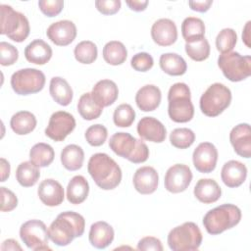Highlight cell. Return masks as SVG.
Wrapping results in <instances>:
<instances>
[{"instance_id": "d6a6232c", "label": "cell", "mask_w": 251, "mask_h": 251, "mask_svg": "<svg viewBox=\"0 0 251 251\" xmlns=\"http://www.w3.org/2000/svg\"><path fill=\"white\" fill-rule=\"evenodd\" d=\"M38 168L39 167L34 165L31 161L21 163L16 171V178L18 182L24 187L33 186L40 176Z\"/></svg>"}, {"instance_id": "f35d334b", "label": "cell", "mask_w": 251, "mask_h": 251, "mask_svg": "<svg viewBox=\"0 0 251 251\" xmlns=\"http://www.w3.org/2000/svg\"><path fill=\"white\" fill-rule=\"evenodd\" d=\"M170 141L176 148L186 149L194 143L195 133L187 127L175 128L170 134Z\"/></svg>"}, {"instance_id": "ab89813d", "label": "cell", "mask_w": 251, "mask_h": 251, "mask_svg": "<svg viewBox=\"0 0 251 251\" xmlns=\"http://www.w3.org/2000/svg\"><path fill=\"white\" fill-rule=\"evenodd\" d=\"M135 120V112L129 104L119 105L113 115L114 124L119 127H128Z\"/></svg>"}, {"instance_id": "603a6c76", "label": "cell", "mask_w": 251, "mask_h": 251, "mask_svg": "<svg viewBox=\"0 0 251 251\" xmlns=\"http://www.w3.org/2000/svg\"><path fill=\"white\" fill-rule=\"evenodd\" d=\"M161 90L154 84H146L142 86L135 94V103L143 112L156 110L161 103Z\"/></svg>"}, {"instance_id": "30bf717a", "label": "cell", "mask_w": 251, "mask_h": 251, "mask_svg": "<svg viewBox=\"0 0 251 251\" xmlns=\"http://www.w3.org/2000/svg\"><path fill=\"white\" fill-rule=\"evenodd\" d=\"M45 75L40 70L21 69L12 75L11 86L19 95H29L41 91L45 85Z\"/></svg>"}, {"instance_id": "52a82bcc", "label": "cell", "mask_w": 251, "mask_h": 251, "mask_svg": "<svg viewBox=\"0 0 251 251\" xmlns=\"http://www.w3.org/2000/svg\"><path fill=\"white\" fill-rule=\"evenodd\" d=\"M202 239L199 226L193 222H185L169 232L168 245L173 251H193L200 247Z\"/></svg>"}, {"instance_id": "4316f807", "label": "cell", "mask_w": 251, "mask_h": 251, "mask_svg": "<svg viewBox=\"0 0 251 251\" xmlns=\"http://www.w3.org/2000/svg\"><path fill=\"white\" fill-rule=\"evenodd\" d=\"M49 92L53 100L61 106H68L73 100V89L69 82L61 76L51 78Z\"/></svg>"}, {"instance_id": "4dcf8cb0", "label": "cell", "mask_w": 251, "mask_h": 251, "mask_svg": "<svg viewBox=\"0 0 251 251\" xmlns=\"http://www.w3.org/2000/svg\"><path fill=\"white\" fill-rule=\"evenodd\" d=\"M83 161L84 152L76 144H69L61 152V163L68 171H77L82 167Z\"/></svg>"}, {"instance_id": "cb8c5ba5", "label": "cell", "mask_w": 251, "mask_h": 251, "mask_svg": "<svg viewBox=\"0 0 251 251\" xmlns=\"http://www.w3.org/2000/svg\"><path fill=\"white\" fill-rule=\"evenodd\" d=\"M114 236L115 232L112 226L104 221H99L91 225L88 239L93 247L104 249L113 242Z\"/></svg>"}, {"instance_id": "bcb514c9", "label": "cell", "mask_w": 251, "mask_h": 251, "mask_svg": "<svg viewBox=\"0 0 251 251\" xmlns=\"http://www.w3.org/2000/svg\"><path fill=\"white\" fill-rule=\"evenodd\" d=\"M0 188H1V211L10 212L14 210L18 205V198L16 194L12 190L4 186Z\"/></svg>"}, {"instance_id": "816d5d0a", "label": "cell", "mask_w": 251, "mask_h": 251, "mask_svg": "<svg viewBox=\"0 0 251 251\" xmlns=\"http://www.w3.org/2000/svg\"><path fill=\"white\" fill-rule=\"evenodd\" d=\"M1 250H22V247L15 239H7L3 241L1 245Z\"/></svg>"}, {"instance_id": "d590c367", "label": "cell", "mask_w": 251, "mask_h": 251, "mask_svg": "<svg viewBox=\"0 0 251 251\" xmlns=\"http://www.w3.org/2000/svg\"><path fill=\"white\" fill-rule=\"evenodd\" d=\"M77 111L81 118L86 121H92L100 117L103 108L94 101L91 92H86L82 94L78 99Z\"/></svg>"}, {"instance_id": "e0dca14e", "label": "cell", "mask_w": 251, "mask_h": 251, "mask_svg": "<svg viewBox=\"0 0 251 251\" xmlns=\"http://www.w3.org/2000/svg\"><path fill=\"white\" fill-rule=\"evenodd\" d=\"M229 141L235 153L243 158L251 156V130L249 124L242 123L235 126L229 133Z\"/></svg>"}, {"instance_id": "44dd1931", "label": "cell", "mask_w": 251, "mask_h": 251, "mask_svg": "<svg viewBox=\"0 0 251 251\" xmlns=\"http://www.w3.org/2000/svg\"><path fill=\"white\" fill-rule=\"evenodd\" d=\"M247 168L246 166L236 160H230L225 163L222 168L221 177L223 182L230 188L240 186L246 179Z\"/></svg>"}, {"instance_id": "6da1fadb", "label": "cell", "mask_w": 251, "mask_h": 251, "mask_svg": "<svg viewBox=\"0 0 251 251\" xmlns=\"http://www.w3.org/2000/svg\"><path fill=\"white\" fill-rule=\"evenodd\" d=\"M84 218L75 212L67 211L59 214L51 223L48 232L49 238L58 246L69 245L75 237L83 234Z\"/></svg>"}, {"instance_id": "7c38bea8", "label": "cell", "mask_w": 251, "mask_h": 251, "mask_svg": "<svg viewBox=\"0 0 251 251\" xmlns=\"http://www.w3.org/2000/svg\"><path fill=\"white\" fill-rule=\"evenodd\" d=\"M75 127L74 116L66 111H57L49 119L45 134L54 141H63Z\"/></svg>"}, {"instance_id": "7402d4cb", "label": "cell", "mask_w": 251, "mask_h": 251, "mask_svg": "<svg viewBox=\"0 0 251 251\" xmlns=\"http://www.w3.org/2000/svg\"><path fill=\"white\" fill-rule=\"evenodd\" d=\"M92 98L102 108L112 105L119 96L117 84L111 79H101L92 88Z\"/></svg>"}, {"instance_id": "681fc988", "label": "cell", "mask_w": 251, "mask_h": 251, "mask_svg": "<svg viewBox=\"0 0 251 251\" xmlns=\"http://www.w3.org/2000/svg\"><path fill=\"white\" fill-rule=\"evenodd\" d=\"M213 1L212 0H204V1H189L188 5L189 7L193 10V11H197L200 13H204L207 12L211 5H212Z\"/></svg>"}, {"instance_id": "f6af8a7d", "label": "cell", "mask_w": 251, "mask_h": 251, "mask_svg": "<svg viewBox=\"0 0 251 251\" xmlns=\"http://www.w3.org/2000/svg\"><path fill=\"white\" fill-rule=\"evenodd\" d=\"M38 7L47 17H55L61 13L64 7L63 0H39Z\"/></svg>"}, {"instance_id": "3957f363", "label": "cell", "mask_w": 251, "mask_h": 251, "mask_svg": "<svg viewBox=\"0 0 251 251\" xmlns=\"http://www.w3.org/2000/svg\"><path fill=\"white\" fill-rule=\"evenodd\" d=\"M168 114L176 123H187L194 116V107L191 102V93L184 82L173 84L168 92Z\"/></svg>"}, {"instance_id": "8d00e7d4", "label": "cell", "mask_w": 251, "mask_h": 251, "mask_svg": "<svg viewBox=\"0 0 251 251\" xmlns=\"http://www.w3.org/2000/svg\"><path fill=\"white\" fill-rule=\"evenodd\" d=\"M75 58L81 64H92L97 59V46L90 40H83L77 43L74 50Z\"/></svg>"}, {"instance_id": "ac0fdd59", "label": "cell", "mask_w": 251, "mask_h": 251, "mask_svg": "<svg viewBox=\"0 0 251 251\" xmlns=\"http://www.w3.org/2000/svg\"><path fill=\"white\" fill-rule=\"evenodd\" d=\"M137 133L145 140L161 143L166 139L167 130L165 126L156 118L143 117L137 124Z\"/></svg>"}, {"instance_id": "e575fe53", "label": "cell", "mask_w": 251, "mask_h": 251, "mask_svg": "<svg viewBox=\"0 0 251 251\" xmlns=\"http://www.w3.org/2000/svg\"><path fill=\"white\" fill-rule=\"evenodd\" d=\"M55 152L51 145L39 142L34 144L29 151L30 161L39 168L48 167L54 160Z\"/></svg>"}, {"instance_id": "ffe728a7", "label": "cell", "mask_w": 251, "mask_h": 251, "mask_svg": "<svg viewBox=\"0 0 251 251\" xmlns=\"http://www.w3.org/2000/svg\"><path fill=\"white\" fill-rule=\"evenodd\" d=\"M37 194L41 202L49 207L60 205L64 201V188L61 183L53 178H46L39 183Z\"/></svg>"}, {"instance_id": "74e56055", "label": "cell", "mask_w": 251, "mask_h": 251, "mask_svg": "<svg viewBox=\"0 0 251 251\" xmlns=\"http://www.w3.org/2000/svg\"><path fill=\"white\" fill-rule=\"evenodd\" d=\"M185 52L193 61L202 62L208 59L210 55V44L208 40L203 37L199 40L185 43Z\"/></svg>"}, {"instance_id": "5bb4252c", "label": "cell", "mask_w": 251, "mask_h": 251, "mask_svg": "<svg viewBox=\"0 0 251 251\" xmlns=\"http://www.w3.org/2000/svg\"><path fill=\"white\" fill-rule=\"evenodd\" d=\"M192 161L195 169L202 174L212 173L217 165L218 150L211 142L200 143L192 154Z\"/></svg>"}, {"instance_id": "7dc6e473", "label": "cell", "mask_w": 251, "mask_h": 251, "mask_svg": "<svg viewBox=\"0 0 251 251\" xmlns=\"http://www.w3.org/2000/svg\"><path fill=\"white\" fill-rule=\"evenodd\" d=\"M120 0H96V9L103 15H114L121 8Z\"/></svg>"}, {"instance_id": "836d02e7", "label": "cell", "mask_w": 251, "mask_h": 251, "mask_svg": "<svg viewBox=\"0 0 251 251\" xmlns=\"http://www.w3.org/2000/svg\"><path fill=\"white\" fill-rule=\"evenodd\" d=\"M127 57L126 46L118 40H112L103 47V58L106 63L112 66L122 65Z\"/></svg>"}, {"instance_id": "f1b7e54d", "label": "cell", "mask_w": 251, "mask_h": 251, "mask_svg": "<svg viewBox=\"0 0 251 251\" xmlns=\"http://www.w3.org/2000/svg\"><path fill=\"white\" fill-rule=\"evenodd\" d=\"M36 124L37 121L35 116L28 111L17 112L10 120V126L12 130L19 135L30 133L35 128Z\"/></svg>"}, {"instance_id": "9a60e30c", "label": "cell", "mask_w": 251, "mask_h": 251, "mask_svg": "<svg viewBox=\"0 0 251 251\" xmlns=\"http://www.w3.org/2000/svg\"><path fill=\"white\" fill-rule=\"evenodd\" d=\"M47 37L58 46L71 44L76 36V26L69 20H62L51 24L46 31Z\"/></svg>"}, {"instance_id": "7bdbcfd3", "label": "cell", "mask_w": 251, "mask_h": 251, "mask_svg": "<svg viewBox=\"0 0 251 251\" xmlns=\"http://www.w3.org/2000/svg\"><path fill=\"white\" fill-rule=\"evenodd\" d=\"M19 58V51L18 49L6 42H0V63L2 66H11L14 65Z\"/></svg>"}, {"instance_id": "7a4b0ae2", "label": "cell", "mask_w": 251, "mask_h": 251, "mask_svg": "<svg viewBox=\"0 0 251 251\" xmlns=\"http://www.w3.org/2000/svg\"><path fill=\"white\" fill-rule=\"evenodd\" d=\"M87 171L96 185L104 190L116 188L122 180L120 166L106 153L93 154L88 161Z\"/></svg>"}, {"instance_id": "f5cc1de1", "label": "cell", "mask_w": 251, "mask_h": 251, "mask_svg": "<svg viewBox=\"0 0 251 251\" xmlns=\"http://www.w3.org/2000/svg\"><path fill=\"white\" fill-rule=\"evenodd\" d=\"M10 176V164L9 162L1 158V181L4 182Z\"/></svg>"}, {"instance_id": "f907efd6", "label": "cell", "mask_w": 251, "mask_h": 251, "mask_svg": "<svg viewBox=\"0 0 251 251\" xmlns=\"http://www.w3.org/2000/svg\"><path fill=\"white\" fill-rule=\"evenodd\" d=\"M126 5L129 7L130 10L135 12H141L144 11L148 5L147 0H127L126 1Z\"/></svg>"}, {"instance_id": "277c9868", "label": "cell", "mask_w": 251, "mask_h": 251, "mask_svg": "<svg viewBox=\"0 0 251 251\" xmlns=\"http://www.w3.org/2000/svg\"><path fill=\"white\" fill-rule=\"evenodd\" d=\"M109 146L115 154L134 164L144 163L149 157V149L145 142L128 132L114 133L110 137Z\"/></svg>"}, {"instance_id": "c3c4849f", "label": "cell", "mask_w": 251, "mask_h": 251, "mask_svg": "<svg viewBox=\"0 0 251 251\" xmlns=\"http://www.w3.org/2000/svg\"><path fill=\"white\" fill-rule=\"evenodd\" d=\"M163 245L159 238L154 236H145L137 243V250L141 251H163Z\"/></svg>"}, {"instance_id": "4fadbf2b", "label": "cell", "mask_w": 251, "mask_h": 251, "mask_svg": "<svg viewBox=\"0 0 251 251\" xmlns=\"http://www.w3.org/2000/svg\"><path fill=\"white\" fill-rule=\"evenodd\" d=\"M192 180V172L184 164H176L170 167L165 175V188L172 193H180L186 190Z\"/></svg>"}, {"instance_id": "f546056e", "label": "cell", "mask_w": 251, "mask_h": 251, "mask_svg": "<svg viewBox=\"0 0 251 251\" xmlns=\"http://www.w3.org/2000/svg\"><path fill=\"white\" fill-rule=\"evenodd\" d=\"M162 71L170 75H182L186 73L187 65L184 59L176 53H164L159 60Z\"/></svg>"}, {"instance_id": "ba28073f", "label": "cell", "mask_w": 251, "mask_h": 251, "mask_svg": "<svg viewBox=\"0 0 251 251\" xmlns=\"http://www.w3.org/2000/svg\"><path fill=\"white\" fill-rule=\"evenodd\" d=\"M231 102V91L223 83L216 82L210 85L200 97V110L208 117H217L222 114Z\"/></svg>"}, {"instance_id": "60d3db41", "label": "cell", "mask_w": 251, "mask_h": 251, "mask_svg": "<svg viewBox=\"0 0 251 251\" xmlns=\"http://www.w3.org/2000/svg\"><path fill=\"white\" fill-rule=\"evenodd\" d=\"M237 41V34L232 28H223L217 35L216 47L221 54L230 52Z\"/></svg>"}, {"instance_id": "2e32d148", "label": "cell", "mask_w": 251, "mask_h": 251, "mask_svg": "<svg viewBox=\"0 0 251 251\" xmlns=\"http://www.w3.org/2000/svg\"><path fill=\"white\" fill-rule=\"evenodd\" d=\"M151 36L159 46H170L177 39L176 25L170 19H159L151 27Z\"/></svg>"}, {"instance_id": "484cf974", "label": "cell", "mask_w": 251, "mask_h": 251, "mask_svg": "<svg viewBox=\"0 0 251 251\" xmlns=\"http://www.w3.org/2000/svg\"><path fill=\"white\" fill-rule=\"evenodd\" d=\"M25 59L35 65H44L52 57V48L42 39H35L25 48Z\"/></svg>"}, {"instance_id": "5b68a950", "label": "cell", "mask_w": 251, "mask_h": 251, "mask_svg": "<svg viewBox=\"0 0 251 251\" xmlns=\"http://www.w3.org/2000/svg\"><path fill=\"white\" fill-rule=\"evenodd\" d=\"M240 209L233 204H223L208 211L203 218V226L209 234L217 235L239 224Z\"/></svg>"}, {"instance_id": "db71d44e", "label": "cell", "mask_w": 251, "mask_h": 251, "mask_svg": "<svg viewBox=\"0 0 251 251\" xmlns=\"http://www.w3.org/2000/svg\"><path fill=\"white\" fill-rule=\"evenodd\" d=\"M250 21H248L243 28V32H242V40L243 42L246 44L247 47L250 48V43H249V40H250Z\"/></svg>"}, {"instance_id": "8992f818", "label": "cell", "mask_w": 251, "mask_h": 251, "mask_svg": "<svg viewBox=\"0 0 251 251\" xmlns=\"http://www.w3.org/2000/svg\"><path fill=\"white\" fill-rule=\"evenodd\" d=\"M0 33L7 35L16 42L25 41L30 31L26 17L6 4L0 5Z\"/></svg>"}, {"instance_id": "ee69618b", "label": "cell", "mask_w": 251, "mask_h": 251, "mask_svg": "<svg viewBox=\"0 0 251 251\" xmlns=\"http://www.w3.org/2000/svg\"><path fill=\"white\" fill-rule=\"evenodd\" d=\"M130 65L135 71L147 72L153 67L154 60L149 53L139 52L132 56L130 60Z\"/></svg>"}, {"instance_id": "d4e9b609", "label": "cell", "mask_w": 251, "mask_h": 251, "mask_svg": "<svg viewBox=\"0 0 251 251\" xmlns=\"http://www.w3.org/2000/svg\"><path fill=\"white\" fill-rule=\"evenodd\" d=\"M194 196L204 204L218 201L222 195V189L213 178H201L197 181L193 190Z\"/></svg>"}, {"instance_id": "b9f144b4", "label": "cell", "mask_w": 251, "mask_h": 251, "mask_svg": "<svg viewBox=\"0 0 251 251\" xmlns=\"http://www.w3.org/2000/svg\"><path fill=\"white\" fill-rule=\"evenodd\" d=\"M85 139L91 146H101L107 139L108 130L107 128L100 125L96 124L90 126L85 131Z\"/></svg>"}, {"instance_id": "8fae6325", "label": "cell", "mask_w": 251, "mask_h": 251, "mask_svg": "<svg viewBox=\"0 0 251 251\" xmlns=\"http://www.w3.org/2000/svg\"><path fill=\"white\" fill-rule=\"evenodd\" d=\"M20 237L27 248L38 250H50L48 246L49 232L46 225L40 220H29L20 227Z\"/></svg>"}, {"instance_id": "83f0119b", "label": "cell", "mask_w": 251, "mask_h": 251, "mask_svg": "<svg viewBox=\"0 0 251 251\" xmlns=\"http://www.w3.org/2000/svg\"><path fill=\"white\" fill-rule=\"evenodd\" d=\"M89 184L82 176H75L67 186V199L70 203L77 205L82 203L88 196Z\"/></svg>"}, {"instance_id": "1f68e13d", "label": "cell", "mask_w": 251, "mask_h": 251, "mask_svg": "<svg viewBox=\"0 0 251 251\" xmlns=\"http://www.w3.org/2000/svg\"><path fill=\"white\" fill-rule=\"evenodd\" d=\"M181 34L185 43H190L205 37V25L203 21L196 17L185 18L181 24Z\"/></svg>"}, {"instance_id": "9c48e42d", "label": "cell", "mask_w": 251, "mask_h": 251, "mask_svg": "<svg viewBox=\"0 0 251 251\" xmlns=\"http://www.w3.org/2000/svg\"><path fill=\"white\" fill-rule=\"evenodd\" d=\"M218 66L224 75L233 82L244 80L251 75V57L242 56L238 52L221 54L218 58Z\"/></svg>"}, {"instance_id": "d6986e66", "label": "cell", "mask_w": 251, "mask_h": 251, "mask_svg": "<svg viewBox=\"0 0 251 251\" xmlns=\"http://www.w3.org/2000/svg\"><path fill=\"white\" fill-rule=\"evenodd\" d=\"M132 181L135 190L140 194H152L158 187L159 176L153 167L144 166L135 171Z\"/></svg>"}]
</instances>
